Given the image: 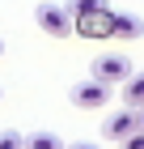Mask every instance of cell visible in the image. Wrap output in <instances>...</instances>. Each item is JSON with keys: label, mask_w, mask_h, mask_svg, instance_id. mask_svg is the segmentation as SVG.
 <instances>
[{"label": "cell", "mask_w": 144, "mask_h": 149, "mask_svg": "<svg viewBox=\"0 0 144 149\" xmlns=\"http://www.w3.org/2000/svg\"><path fill=\"white\" fill-rule=\"evenodd\" d=\"M68 149H102V145H89V141H76V145H68Z\"/></svg>", "instance_id": "obj_11"}, {"label": "cell", "mask_w": 144, "mask_h": 149, "mask_svg": "<svg viewBox=\"0 0 144 149\" xmlns=\"http://www.w3.org/2000/svg\"><path fill=\"white\" fill-rule=\"evenodd\" d=\"M68 13L81 38H110V0H68Z\"/></svg>", "instance_id": "obj_1"}, {"label": "cell", "mask_w": 144, "mask_h": 149, "mask_svg": "<svg viewBox=\"0 0 144 149\" xmlns=\"http://www.w3.org/2000/svg\"><path fill=\"white\" fill-rule=\"evenodd\" d=\"M136 115H140V128H144V107H140V111H136Z\"/></svg>", "instance_id": "obj_12"}, {"label": "cell", "mask_w": 144, "mask_h": 149, "mask_svg": "<svg viewBox=\"0 0 144 149\" xmlns=\"http://www.w3.org/2000/svg\"><path fill=\"white\" fill-rule=\"evenodd\" d=\"M0 149H25V136L9 128V132H0Z\"/></svg>", "instance_id": "obj_9"}, {"label": "cell", "mask_w": 144, "mask_h": 149, "mask_svg": "<svg viewBox=\"0 0 144 149\" xmlns=\"http://www.w3.org/2000/svg\"><path fill=\"white\" fill-rule=\"evenodd\" d=\"M0 98H4V90H0Z\"/></svg>", "instance_id": "obj_14"}, {"label": "cell", "mask_w": 144, "mask_h": 149, "mask_svg": "<svg viewBox=\"0 0 144 149\" xmlns=\"http://www.w3.org/2000/svg\"><path fill=\"white\" fill-rule=\"evenodd\" d=\"M136 128H140V115H136V107H123V111L106 115V124H102V136H106V141H123V136H132Z\"/></svg>", "instance_id": "obj_5"}, {"label": "cell", "mask_w": 144, "mask_h": 149, "mask_svg": "<svg viewBox=\"0 0 144 149\" xmlns=\"http://www.w3.org/2000/svg\"><path fill=\"white\" fill-rule=\"evenodd\" d=\"M0 56H4V38H0Z\"/></svg>", "instance_id": "obj_13"}, {"label": "cell", "mask_w": 144, "mask_h": 149, "mask_svg": "<svg viewBox=\"0 0 144 149\" xmlns=\"http://www.w3.org/2000/svg\"><path fill=\"white\" fill-rule=\"evenodd\" d=\"M123 107H144V72H132V77L123 81Z\"/></svg>", "instance_id": "obj_7"}, {"label": "cell", "mask_w": 144, "mask_h": 149, "mask_svg": "<svg viewBox=\"0 0 144 149\" xmlns=\"http://www.w3.org/2000/svg\"><path fill=\"white\" fill-rule=\"evenodd\" d=\"M89 77L106 81V85H123V81L132 77V60L123 56V51H114V56H98V60H93V72H89Z\"/></svg>", "instance_id": "obj_3"}, {"label": "cell", "mask_w": 144, "mask_h": 149, "mask_svg": "<svg viewBox=\"0 0 144 149\" xmlns=\"http://www.w3.org/2000/svg\"><path fill=\"white\" fill-rule=\"evenodd\" d=\"M34 22L43 26L51 38H68L72 34V13H68V4H38L34 9Z\"/></svg>", "instance_id": "obj_2"}, {"label": "cell", "mask_w": 144, "mask_h": 149, "mask_svg": "<svg viewBox=\"0 0 144 149\" xmlns=\"http://www.w3.org/2000/svg\"><path fill=\"white\" fill-rule=\"evenodd\" d=\"M110 38H144V22L136 17V13H123V9H114L110 13Z\"/></svg>", "instance_id": "obj_6"}, {"label": "cell", "mask_w": 144, "mask_h": 149, "mask_svg": "<svg viewBox=\"0 0 144 149\" xmlns=\"http://www.w3.org/2000/svg\"><path fill=\"white\" fill-rule=\"evenodd\" d=\"M25 149H68V145L55 132H30V136H25Z\"/></svg>", "instance_id": "obj_8"}, {"label": "cell", "mask_w": 144, "mask_h": 149, "mask_svg": "<svg viewBox=\"0 0 144 149\" xmlns=\"http://www.w3.org/2000/svg\"><path fill=\"white\" fill-rule=\"evenodd\" d=\"M119 149H144V128H136L132 136H123V141H119Z\"/></svg>", "instance_id": "obj_10"}, {"label": "cell", "mask_w": 144, "mask_h": 149, "mask_svg": "<svg viewBox=\"0 0 144 149\" xmlns=\"http://www.w3.org/2000/svg\"><path fill=\"white\" fill-rule=\"evenodd\" d=\"M68 98H72V102L76 107H106L110 102V85H106V81H98V77H85V81H76V85H72V94H68Z\"/></svg>", "instance_id": "obj_4"}]
</instances>
